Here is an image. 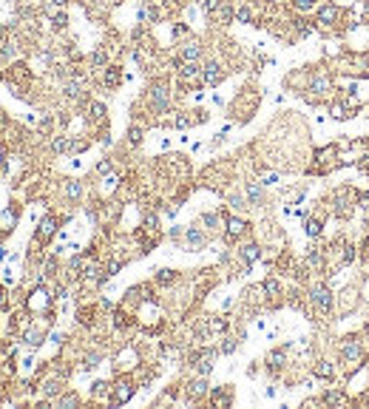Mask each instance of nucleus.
I'll return each instance as SVG.
<instances>
[{
  "label": "nucleus",
  "instance_id": "21",
  "mask_svg": "<svg viewBox=\"0 0 369 409\" xmlns=\"http://www.w3.org/2000/svg\"><path fill=\"white\" fill-rule=\"evenodd\" d=\"M14 222H17V210H3V213H0V230H12L14 227Z\"/></svg>",
  "mask_w": 369,
  "mask_h": 409
},
{
  "label": "nucleus",
  "instance_id": "2",
  "mask_svg": "<svg viewBox=\"0 0 369 409\" xmlns=\"http://www.w3.org/2000/svg\"><path fill=\"white\" fill-rule=\"evenodd\" d=\"M369 361V353H366V344H363V336H344L338 341V364L344 369V375H352L358 366H363Z\"/></svg>",
  "mask_w": 369,
  "mask_h": 409
},
{
  "label": "nucleus",
  "instance_id": "11",
  "mask_svg": "<svg viewBox=\"0 0 369 409\" xmlns=\"http://www.w3.org/2000/svg\"><path fill=\"white\" fill-rule=\"evenodd\" d=\"M244 196H247V202H250L253 208H264V202H267V193H264V185L261 182H247Z\"/></svg>",
  "mask_w": 369,
  "mask_h": 409
},
{
  "label": "nucleus",
  "instance_id": "4",
  "mask_svg": "<svg viewBox=\"0 0 369 409\" xmlns=\"http://www.w3.org/2000/svg\"><path fill=\"white\" fill-rule=\"evenodd\" d=\"M361 301H363L361 287H355V284H346V287L341 290L338 296H335V321H344V318H350L352 313L361 307Z\"/></svg>",
  "mask_w": 369,
  "mask_h": 409
},
{
  "label": "nucleus",
  "instance_id": "34",
  "mask_svg": "<svg viewBox=\"0 0 369 409\" xmlns=\"http://www.w3.org/2000/svg\"><path fill=\"white\" fill-rule=\"evenodd\" d=\"M3 159H6V153H3V145H0V162H3Z\"/></svg>",
  "mask_w": 369,
  "mask_h": 409
},
{
  "label": "nucleus",
  "instance_id": "18",
  "mask_svg": "<svg viewBox=\"0 0 369 409\" xmlns=\"http://www.w3.org/2000/svg\"><path fill=\"white\" fill-rule=\"evenodd\" d=\"M57 225H60V219H57V216H46V219L40 222V230H37V239H40V242H49V239L54 236Z\"/></svg>",
  "mask_w": 369,
  "mask_h": 409
},
{
  "label": "nucleus",
  "instance_id": "8",
  "mask_svg": "<svg viewBox=\"0 0 369 409\" xmlns=\"http://www.w3.org/2000/svg\"><path fill=\"white\" fill-rule=\"evenodd\" d=\"M213 361H216V353L213 349H199V353L191 355V364L196 369V375H210L213 369Z\"/></svg>",
  "mask_w": 369,
  "mask_h": 409
},
{
  "label": "nucleus",
  "instance_id": "19",
  "mask_svg": "<svg viewBox=\"0 0 369 409\" xmlns=\"http://www.w3.org/2000/svg\"><path fill=\"white\" fill-rule=\"evenodd\" d=\"M199 222H202L208 230H213V233H219L221 227H224V219H221L216 210H208V213H202V216H199Z\"/></svg>",
  "mask_w": 369,
  "mask_h": 409
},
{
  "label": "nucleus",
  "instance_id": "20",
  "mask_svg": "<svg viewBox=\"0 0 369 409\" xmlns=\"http://www.w3.org/2000/svg\"><path fill=\"white\" fill-rule=\"evenodd\" d=\"M210 401L216 403V406H230L233 403V395H230V386H224V389H213V395H210Z\"/></svg>",
  "mask_w": 369,
  "mask_h": 409
},
{
  "label": "nucleus",
  "instance_id": "31",
  "mask_svg": "<svg viewBox=\"0 0 369 409\" xmlns=\"http://www.w3.org/2000/svg\"><path fill=\"white\" fill-rule=\"evenodd\" d=\"M66 23H68V17H66V14H57V17H54V26H57V29H63Z\"/></svg>",
  "mask_w": 369,
  "mask_h": 409
},
{
  "label": "nucleus",
  "instance_id": "30",
  "mask_svg": "<svg viewBox=\"0 0 369 409\" xmlns=\"http://www.w3.org/2000/svg\"><path fill=\"white\" fill-rule=\"evenodd\" d=\"M233 349H236V341H233V338H224V344H221V353H224V355H230Z\"/></svg>",
  "mask_w": 369,
  "mask_h": 409
},
{
  "label": "nucleus",
  "instance_id": "5",
  "mask_svg": "<svg viewBox=\"0 0 369 409\" xmlns=\"http://www.w3.org/2000/svg\"><path fill=\"white\" fill-rule=\"evenodd\" d=\"M204 247H208V233L202 230V227L191 225L182 230V250L188 253H202Z\"/></svg>",
  "mask_w": 369,
  "mask_h": 409
},
{
  "label": "nucleus",
  "instance_id": "15",
  "mask_svg": "<svg viewBox=\"0 0 369 409\" xmlns=\"http://www.w3.org/2000/svg\"><path fill=\"white\" fill-rule=\"evenodd\" d=\"M202 80L208 86H219L221 80H224V71H221V66L216 60H210V63H204V68H202Z\"/></svg>",
  "mask_w": 369,
  "mask_h": 409
},
{
  "label": "nucleus",
  "instance_id": "7",
  "mask_svg": "<svg viewBox=\"0 0 369 409\" xmlns=\"http://www.w3.org/2000/svg\"><path fill=\"white\" fill-rule=\"evenodd\" d=\"M338 20H341V6L338 3H326V6H321L318 9V17H315V23L321 26V29H335L338 26Z\"/></svg>",
  "mask_w": 369,
  "mask_h": 409
},
{
  "label": "nucleus",
  "instance_id": "13",
  "mask_svg": "<svg viewBox=\"0 0 369 409\" xmlns=\"http://www.w3.org/2000/svg\"><path fill=\"white\" fill-rule=\"evenodd\" d=\"M188 401H202L208 395V375H196V378L188 381Z\"/></svg>",
  "mask_w": 369,
  "mask_h": 409
},
{
  "label": "nucleus",
  "instance_id": "12",
  "mask_svg": "<svg viewBox=\"0 0 369 409\" xmlns=\"http://www.w3.org/2000/svg\"><path fill=\"white\" fill-rule=\"evenodd\" d=\"M287 353H290V344H284V347H276L270 355H267V369H270L273 375L284 369V364H287Z\"/></svg>",
  "mask_w": 369,
  "mask_h": 409
},
{
  "label": "nucleus",
  "instance_id": "10",
  "mask_svg": "<svg viewBox=\"0 0 369 409\" xmlns=\"http://www.w3.org/2000/svg\"><path fill=\"white\" fill-rule=\"evenodd\" d=\"M247 227L250 225H247L241 216H228V219H224V239H228V242H239V239L247 233Z\"/></svg>",
  "mask_w": 369,
  "mask_h": 409
},
{
  "label": "nucleus",
  "instance_id": "29",
  "mask_svg": "<svg viewBox=\"0 0 369 409\" xmlns=\"http://www.w3.org/2000/svg\"><path fill=\"white\" fill-rule=\"evenodd\" d=\"M250 9H239V12H236V20H239V23H250Z\"/></svg>",
  "mask_w": 369,
  "mask_h": 409
},
{
  "label": "nucleus",
  "instance_id": "16",
  "mask_svg": "<svg viewBox=\"0 0 369 409\" xmlns=\"http://www.w3.org/2000/svg\"><path fill=\"white\" fill-rule=\"evenodd\" d=\"M239 256H241V262H244V267L250 270L253 264H256L258 259H261V247H258L256 242H247L244 247H241V250H239Z\"/></svg>",
  "mask_w": 369,
  "mask_h": 409
},
{
  "label": "nucleus",
  "instance_id": "33",
  "mask_svg": "<svg viewBox=\"0 0 369 409\" xmlns=\"http://www.w3.org/2000/svg\"><path fill=\"white\" fill-rule=\"evenodd\" d=\"M54 3H57V6H66V3H68V0H54Z\"/></svg>",
  "mask_w": 369,
  "mask_h": 409
},
{
  "label": "nucleus",
  "instance_id": "27",
  "mask_svg": "<svg viewBox=\"0 0 369 409\" xmlns=\"http://www.w3.org/2000/svg\"><path fill=\"white\" fill-rule=\"evenodd\" d=\"M77 403H80V395H77V392H68V395L57 398V406H77Z\"/></svg>",
  "mask_w": 369,
  "mask_h": 409
},
{
  "label": "nucleus",
  "instance_id": "26",
  "mask_svg": "<svg viewBox=\"0 0 369 409\" xmlns=\"http://www.w3.org/2000/svg\"><path fill=\"white\" fill-rule=\"evenodd\" d=\"M318 6V0H293V9H298V12H313V9Z\"/></svg>",
  "mask_w": 369,
  "mask_h": 409
},
{
  "label": "nucleus",
  "instance_id": "28",
  "mask_svg": "<svg viewBox=\"0 0 369 409\" xmlns=\"http://www.w3.org/2000/svg\"><path fill=\"white\" fill-rule=\"evenodd\" d=\"M128 140H131V145H139L142 142V128L139 125H134V128L128 131Z\"/></svg>",
  "mask_w": 369,
  "mask_h": 409
},
{
  "label": "nucleus",
  "instance_id": "1",
  "mask_svg": "<svg viewBox=\"0 0 369 409\" xmlns=\"http://www.w3.org/2000/svg\"><path fill=\"white\" fill-rule=\"evenodd\" d=\"M326 213L335 216L341 222H350L355 216L358 205H361V190L352 188V185H338V188H332L330 196H326Z\"/></svg>",
  "mask_w": 369,
  "mask_h": 409
},
{
  "label": "nucleus",
  "instance_id": "3",
  "mask_svg": "<svg viewBox=\"0 0 369 409\" xmlns=\"http://www.w3.org/2000/svg\"><path fill=\"white\" fill-rule=\"evenodd\" d=\"M307 307H313L315 316L335 321V293L326 281H313L307 287Z\"/></svg>",
  "mask_w": 369,
  "mask_h": 409
},
{
  "label": "nucleus",
  "instance_id": "24",
  "mask_svg": "<svg viewBox=\"0 0 369 409\" xmlns=\"http://www.w3.org/2000/svg\"><path fill=\"white\" fill-rule=\"evenodd\" d=\"M119 77H122V71L111 66L108 71H105V86H108V88H117V86H119Z\"/></svg>",
  "mask_w": 369,
  "mask_h": 409
},
{
  "label": "nucleus",
  "instance_id": "14",
  "mask_svg": "<svg viewBox=\"0 0 369 409\" xmlns=\"http://www.w3.org/2000/svg\"><path fill=\"white\" fill-rule=\"evenodd\" d=\"M261 293H264V299H270V301H281V296H284V284L276 279V276H270V279L261 281Z\"/></svg>",
  "mask_w": 369,
  "mask_h": 409
},
{
  "label": "nucleus",
  "instance_id": "6",
  "mask_svg": "<svg viewBox=\"0 0 369 409\" xmlns=\"http://www.w3.org/2000/svg\"><path fill=\"white\" fill-rule=\"evenodd\" d=\"M134 392H136L134 381H128V378H119L117 384L111 386V398H108V403H111V406H119V403H128L131 398H134Z\"/></svg>",
  "mask_w": 369,
  "mask_h": 409
},
{
  "label": "nucleus",
  "instance_id": "22",
  "mask_svg": "<svg viewBox=\"0 0 369 409\" xmlns=\"http://www.w3.org/2000/svg\"><path fill=\"white\" fill-rule=\"evenodd\" d=\"M108 392H111L108 381H94V384H91V395L94 398H105V401H108Z\"/></svg>",
  "mask_w": 369,
  "mask_h": 409
},
{
  "label": "nucleus",
  "instance_id": "32",
  "mask_svg": "<svg viewBox=\"0 0 369 409\" xmlns=\"http://www.w3.org/2000/svg\"><path fill=\"white\" fill-rule=\"evenodd\" d=\"M363 338H366V341H369V318H366V321H363Z\"/></svg>",
  "mask_w": 369,
  "mask_h": 409
},
{
  "label": "nucleus",
  "instance_id": "9",
  "mask_svg": "<svg viewBox=\"0 0 369 409\" xmlns=\"http://www.w3.org/2000/svg\"><path fill=\"white\" fill-rule=\"evenodd\" d=\"M310 375L313 378H321V381H335L338 378V373H335V364H332L330 358H318L315 364H310Z\"/></svg>",
  "mask_w": 369,
  "mask_h": 409
},
{
  "label": "nucleus",
  "instance_id": "17",
  "mask_svg": "<svg viewBox=\"0 0 369 409\" xmlns=\"http://www.w3.org/2000/svg\"><path fill=\"white\" fill-rule=\"evenodd\" d=\"M304 233H307V239H321V233H324V216H307L304 219Z\"/></svg>",
  "mask_w": 369,
  "mask_h": 409
},
{
  "label": "nucleus",
  "instance_id": "23",
  "mask_svg": "<svg viewBox=\"0 0 369 409\" xmlns=\"http://www.w3.org/2000/svg\"><path fill=\"white\" fill-rule=\"evenodd\" d=\"M173 281H176V270H156V284H162V287H165V284H173Z\"/></svg>",
  "mask_w": 369,
  "mask_h": 409
},
{
  "label": "nucleus",
  "instance_id": "25",
  "mask_svg": "<svg viewBox=\"0 0 369 409\" xmlns=\"http://www.w3.org/2000/svg\"><path fill=\"white\" fill-rule=\"evenodd\" d=\"M26 344H31V347H40V344H43V330H29L26 333Z\"/></svg>",
  "mask_w": 369,
  "mask_h": 409
}]
</instances>
